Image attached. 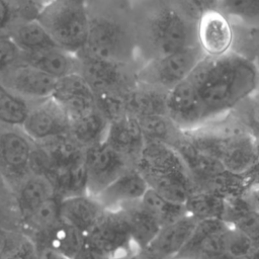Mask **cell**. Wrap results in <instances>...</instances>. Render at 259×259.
I'll list each match as a JSON object with an SVG mask.
<instances>
[{"instance_id": "39", "label": "cell", "mask_w": 259, "mask_h": 259, "mask_svg": "<svg viewBox=\"0 0 259 259\" xmlns=\"http://www.w3.org/2000/svg\"><path fill=\"white\" fill-rule=\"evenodd\" d=\"M24 218L32 229L45 234L60 221V200L55 195L40 203Z\"/></svg>"}, {"instance_id": "47", "label": "cell", "mask_w": 259, "mask_h": 259, "mask_svg": "<svg viewBox=\"0 0 259 259\" xmlns=\"http://www.w3.org/2000/svg\"><path fill=\"white\" fill-rule=\"evenodd\" d=\"M73 259H107L97 251L93 250L89 246H87L84 242L83 247L80 249V251L76 254V256Z\"/></svg>"}, {"instance_id": "51", "label": "cell", "mask_w": 259, "mask_h": 259, "mask_svg": "<svg viewBox=\"0 0 259 259\" xmlns=\"http://www.w3.org/2000/svg\"><path fill=\"white\" fill-rule=\"evenodd\" d=\"M41 259H70V258L49 247H45V249L41 252Z\"/></svg>"}, {"instance_id": "29", "label": "cell", "mask_w": 259, "mask_h": 259, "mask_svg": "<svg viewBox=\"0 0 259 259\" xmlns=\"http://www.w3.org/2000/svg\"><path fill=\"white\" fill-rule=\"evenodd\" d=\"M31 157V147L23 136L12 132L0 136V158L9 169L19 171L26 168Z\"/></svg>"}, {"instance_id": "4", "label": "cell", "mask_w": 259, "mask_h": 259, "mask_svg": "<svg viewBox=\"0 0 259 259\" xmlns=\"http://www.w3.org/2000/svg\"><path fill=\"white\" fill-rule=\"evenodd\" d=\"M134 166L150 188L171 200L184 203L196 190L186 165L172 146L146 144Z\"/></svg>"}, {"instance_id": "49", "label": "cell", "mask_w": 259, "mask_h": 259, "mask_svg": "<svg viewBox=\"0 0 259 259\" xmlns=\"http://www.w3.org/2000/svg\"><path fill=\"white\" fill-rule=\"evenodd\" d=\"M10 245V239L8 234L0 229V259L5 257Z\"/></svg>"}, {"instance_id": "41", "label": "cell", "mask_w": 259, "mask_h": 259, "mask_svg": "<svg viewBox=\"0 0 259 259\" xmlns=\"http://www.w3.org/2000/svg\"><path fill=\"white\" fill-rule=\"evenodd\" d=\"M97 109L109 121L127 114L125 107V93L101 92L94 93Z\"/></svg>"}, {"instance_id": "19", "label": "cell", "mask_w": 259, "mask_h": 259, "mask_svg": "<svg viewBox=\"0 0 259 259\" xmlns=\"http://www.w3.org/2000/svg\"><path fill=\"white\" fill-rule=\"evenodd\" d=\"M186 165L196 189L201 188L210 178L225 170L223 164L215 158L198 150L183 135L173 145Z\"/></svg>"}, {"instance_id": "45", "label": "cell", "mask_w": 259, "mask_h": 259, "mask_svg": "<svg viewBox=\"0 0 259 259\" xmlns=\"http://www.w3.org/2000/svg\"><path fill=\"white\" fill-rule=\"evenodd\" d=\"M14 18L13 10L6 0H0V33H2Z\"/></svg>"}, {"instance_id": "32", "label": "cell", "mask_w": 259, "mask_h": 259, "mask_svg": "<svg viewBox=\"0 0 259 259\" xmlns=\"http://www.w3.org/2000/svg\"><path fill=\"white\" fill-rule=\"evenodd\" d=\"M141 202L161 227L171 224L187 213L184 203L171 200L150 187Z\"/></svg>"}, {"instance_id": "58", "label": "cell", "mask_w": 259, "mask_h": 259, "mask_svg": "<svg viewBox=\"0 0 259 259\" xmlns=\"http://www.w3.org/2000/svg\"><path fill=\"white\" fill-rule=\"evenodd\" d=\"M49 1H51V0H42V2H44V4H45V3H47V2H49Z\"/></svg>"}, {"instance_id": "56", "label": "cell", "mask_w": 259, "mask_h": 259, "mask_svg": "<svg viewBox=\"0 0 259 259\" xmlns=\"http://www.w3.org/2000/svg\"><path fill=\"white\" fill-rule=\"evenodd\" d=\"M170 259H189V258H186V257H181V256H176V257H173V258H170Z\"/></svg>"}, {"instance_id": "24", "label": "cell", "mask_w": 259, "mask_h": 259, "mask_svg": "<svg viewBox=\"0 0 259 259\" xmlns=\"http://www.w3.org/2000/svg\"><path fill=\"white\" fill-rule=\"evenodd\" d=\"M118 209L128 225L137 248L146 249L160 231V224L144 207L141 200L125 204Z\"/></svg>"}, {"instance_id": "16", "label": "cell", "mask_w": 259, "mask_h": 259, "mask_svg": "<svg viewBox=\"0 0 259 259\" xmlns=\"http://www.w3.org/2000/svg\"><path fill=\"white\" fill-rule=\"evenodd\" d=\"M149 186L135 166L128 167L96 197L105 209H118L121 206L141 200Z\"/></svg>"}, {"instance_id": "25", "label": "cell", "mask_w": 259, "mask_h": 259, "mask_svg": "<svg viewBox=\"0 0 259 259\" xmlns=\"http://www.w3.org/2000/svg\"><path fill=\"white\" fill-rule=\"evenodd\" d=\"M55 190L63 197L88 193V174L84 159L68 166L48 170Z\"/></svg>"}, {"instance_id": "59", "label": "cell", "mask_w": 259, "mask_h": 259, "mask_svg": "<svg viewBox=\"0 0 259 259\" xmlns=\"http://www.w3.org/2000/svg\"><path fill=\"white\" fill-rule=\"evenodd\" d=\"M131 1H135V0H131Z\"/></svg>"}, {"instance_id": "42", "label": "cell", "mask_w": 259, "mask_h": 259, "mask_svg": "<svg viewBox=\"0 0 259 259\" xmlns=\"http://www.w3.org/2000/svg\"><path fill=\"white\" fill-rule=\"evenodd\" d=\"M256 246L238 229L229 225L225 237V252L242 259H248Z\"/></svg>"}, {"instance_id": "14", "label": "cell", "mask_w": 259, "mask_h": 259, "mask_svg": "<svg viewBox=\"0 0 259 259\" xmlns=\"http://www.w3.org/2000/svg\"><path fill=\"white\" fill-rule=\"evenodd\" d=\"M167 115L181 131H188L205 122L201 103L187 77L168 92Z\"/></svg>"}, {"instance_id": "36", "label": "cell", "mask_w": 259, "mask_h": 259, "mask_svg": "<svg viewBox=\"0 0 259 259\" xmlns=\"http://www.w3.org/2000/svg\"><path fill=\"white\" fill-rule=\"evenodd\" d=\"M232 24L234 28L232 51L249 59L255 63L259 69V24Z\"/></svg>"}, {"instance_id": "26", "label": "cell", "mask_w": 259, "mask_h": 259, "mask_svg": "<svg viewBox=\"0 0 259 259\" xmlns=\"http://www.w3.org/2000/svg\"><path fill=\"white\" fill-rule=\"evenodd\" d=\"M44 147V157L48 170L55 167L68 166L84 159L83 148L72 136L61 135L48 139Z\"/></svg>"}, {"instance_id": "31", "label": "cell", "mask_w": 259, "mask_h": 259, "mask_svg": "<svg viewBox=\"0 0 259 259\" xmlns=\"http://www.w3.org/2000/svg\"><path fill=\"white\" fill-rule=\"evenodd\" d=\"M186 212L195 220L224 218L226 199L205 189L194 190L184 202Z\"/></svg>"}, {"instance_id": "23", "label": "cell", "mask_w": 259, "mask_h": 259, "mask_svg": "<svg viewBox=\"0 0 259 259\" xmlns=\"http://www.w3.org/2000/svg\"><path fill=\"white\" fill-rule=\"evenodd\" d=\"M3 32L21 52H35L57 47L37 18H13Z\"/></svg>"}, {"instance_id": "8", "label": "cell", "mask_w": 259, "mask_h": 259, "mask_svg": "<svg viewBox=\"0 0 259 259\" xmlns=\"http://www.w3.org/2000/svg\"><path fill=\"white\" fill-rule=\"evenodd\" d=\"M85 244L107 259L123 258L137 250L128 225L119 209H105L85 234Z\"/></svg>"}, {"instance_id": "54", "label": "cell", "mask_w": 259, "mask_h": 259, "mask_svg": "<svg viewBox=\"0 0 259 259\" xmlns=\"http://www.w3.org/2000/svg\"><path fill=\"white\" fill-rule=\"evenodd\" d=\"M255 151H256V157H257V162L259 167V136L255 137Z\"/></svg>"}, {"instance_id": "44", "label": "cell", "mask_w": 259, "mask_h": 259, "mask_svg": "<svg viewBox=\"0 0 259 259\" xmlns=\"http://www.w3.org/2000/svg\"><path fill=\"white\" fill-rule=\"evenodd\" d=\"M14 14V18L32 19L36 18L44 2L42 0H6Z\"/></svg>"}, {"instance_id": "6", "label": "cell", "mask_w": 259, "mask_h": 259, "mask_svg": "<svg viewBox=\"0 0 259 259\" xmlns=\"http://www.w3.org/2000/svg\"><path fill=\"white\" fill-rule=\"evenodd\" d=\"M206 57L198 45L143 63L137 73L138 83L170 91L183 81Z\"/></svg>"}, {"instance_id": "50", "label": "cell", "mask_w": 259, "mask_h": 259, "mask_svg": "<svg viewBox=\"0 0 259 259\" xmlns=\"http://www.w3.org/2000/svg\"><path fill=\"white\" fill-rule=\"evenodd\" d=\"M194 259H242V258L235 257L227 252H219V253H212V254L198 255Z\"/></svg>"}, {"instance_id": "27", "label": "cell", "mask_w": 259, "mask_h": 259, "mask_svg": "<svg viewBox=\"0 0 259 259\" xmlns=\"http://www.w3.org/2000/svg\"><path fill=\"white\" fill-rule=\"evenodd\" d=\"M108 120L96 108L80 117L70 120L69 133L83 148L102 142Z\"/></svg>"}, {"instance_id": "53", "label": "cell", "mask_w": 259, "mask_h": 259, "mask_svg": "<svg viewBox=\"0 0 259 259\" xmlns=\"http://www.w3.org/2000/svg\"><path fill=\"white\" fill-rule=\"evenodd\" d=\"M2 259H28V258L23 253H15V254H12L9 256H5Z\"/></svg>"}, {"instance_id": "5", "label": "cell", "mask_w": 259, "mask_h": 259, "mask_svg": "<svg viewBox=\"0 0 259 259\" xmlns=\"http://www.w3.org/2000/svg\"><path fill=\"white\" fill-rule=\"evenodd\" d=\"M57 47L77 55L85 46L88 34L86 3L79 0H51L37 15Z\"/></svg>"}, {"instance_id": "3", "label": "cell", "mask_w": 259, "mask_h": 259, "mask_svg": "<svg viewBox=\"0 0 259 259\" xmlns=\"http://www.w3.org/2000/svg\"><path fill=\"white\" fill-rule=\"evenodd\" d=\"M88 34L79 53L126 62L140 63L131 0H89ZM141 64V63H140Z\"/></svg>"}, {"instance_id": "34", "label": "cell", "mask_w": 259, "mask_h": 259, "mask_svg": "<svg viewBox=\"0 0 259 259\" xmlns=\"http://www.w3.org/2000/svg\"><path fill=\"white\" fill-rule=\"evenodd\" d=\"M30 102L0 82V121L9 125H22Z\"/></svg>"}, {"instance_id": "20", "label": "cell", "mask_w": 259, "mask_h": 259, "mask_svg": "<svg viewBox=\"0 0 259 259\" xmlns=\"http://www.w3.org/2000/svg\"><path fill=\"white\" fill-rule=\"evenodd\" d=\"M20 62L32 66L55 79L78 72L77 56L59 47L35 52H21Z\"/></svg>"}, {"instance_id": "2", "label": "cell", "mask_w": 259, "mask_h": 259, "mask_svg": "<svg viewBox=\"0 0 259 259\" xmlns=\"http://www.w3.org/2000/svg\"><path fill=\"white\" fill-rule=\"evenodd\" d=\"M187 79L207 121L232 110L259 86V69L249 59L230 51L218 57H204Z\"/></svg>"}, {"instance_id": "43", "label": "cell", "mask_w": 259, "mask_h": 259, "mask_svg": "<svg viewBox=\"0 0 259 259\" xmlns=\"http://www.w3.org/2000/svg\"><path fill=\"white\" fill-rule=\"evenodd\" d=\"M21 51L4 32L0 33V74L20 62Z\"/></svg>"}, {"instance_id": "52", "label": "cell", "mask_w": 259, "mask_h": 259, "mask_svg": "<svg viewBox=\"0 0 259 259\" xmlns=\"http://www.w3.org/2000/svg\"><path fill=\"white\" fill-rule=\"evenodd\" d=\"M125 259H157L153 254H151L147 249L137 250L131 255L126 256Z\"/></svg>"}, {"instance_id": "21", "label": "cell", "mask_w": 259, "mask_h": 259, "mask_svg": "<svg viewBox=\"0 0 259 259\" xmlns=\"http://www.w3.org/2000/svg\"><path fill=\"white\" fill-rule=\"evenodd\" d=\"M220 162L230 172L248 175L258 166L255 137L247 133L227 140Z\"/></svg>"}, {"instance_id": "37", "label": "cell", "mask_w": 259, "mask_h": 259, "mask_svg": "<svg viewBox=\"0 0 259 259\" xmlns=\"http://www.w3.org/2000/svg\"><path fill=\"white\" fill-rule=\"evenodd\" d=\"M228 226L229 224H227L222 219H205L197 221L187 243L185 244L178 256L192 259L198 247L207 238L226 229Z\"/></svg>"}, {"instance_id": "13", "label": "cell", "mask_w": 259, "mask_h": 259, "mask_svg": "<svg viewBox=\"0 0 259 259\" xmlns=\"http://www.w3.org/2000/svg\"><path fill=\"white\" fill-rule=\"evenodd\" d=\"M52 97L64 108L69 122L97 108L92 88L78 72L57 79Z\"/></svg>"}, {"instance_id": "22", "label": "cell", "mask_w": 259, "mask_h": 259, "mask_svg": "<svg viewBox=\"0 0 259 259\" xmlns=\"http://www.w3.org/2000/svg\"><path fill=\"white\" fill-rule=\"evenodd\" d=\"M167 97L168 91L137 83L125 92L126 112L136 117L167 114Z\"/></svg>"}, {"instance_id": "9", "label": "cell", "mask_w": 259, "mask_h": 259, "mask_svg": "<svg viewBox=\"0 0 259 259\" xmlns=\"http://www.w3.org/2000/svg\"><path fill=\"white\" fill-rule=\"evenodd\" d=\"M88 193L96 196L128 167L134 166L104 141L85 148Z\"/></svg>"}, {"instance_id": "35", "label": "cell", "mask_w": 259, "mask_h": 259, "mask_svg": "<svg viewBox=\"0 0 259 259\" xmlns=\"http://www.w3.org/2000/svg\"><path fill=\"white\" fill-rule=\"evenodd\" d=\"M215 9L224 13L232 23L259 24V0H218Z\"/></svg>"}, {"instance_id": "57", "label": "cell", "mask_w": 259, "mask_h": 259, "mask_svg": "<svg viewBox=\"0 0 259 259\" xmlns=\"http://www.w3.org/2000/svg\"><path fill=\"white\" fill-rule=\"evenodd\" d=\"M79 1H81V2H84V3H87L89 0H79Z\"/></svg>"}, {"instance_id": "7", "label": "cell", "mask_w": 259, "mask_h": 259, "mask_svg": "<svg viewBox=\"0 0 259 259\" xmlns=\"http://www.w3.org/2000/svg\"><path fill=\"white\" fill-rule=\"evenodd\" d=\"M78 73L94 93H125L137 83L140 63H126L78 53Z\"/></svg>"}, {"instance_id": "38", "label": "cell", "mask_w": 259, "mask_h": 259, "mask_svg": "<svg viewBox=\"0 0 259 259\" xmlns=\"http://www.w3.org/2000/svg\"><path fill=\"white\" fill-rule=\"evenodd\" d=\"M226 219L227 224L247 236L256 248L259 247V210L254 209L248 202L238 210L229 213Z\"/></svg>"}, {"instance_id": "18", "label": "cell", "mask_w": 259, "mask_h": 259, "mask_svg": "<svg viewBox=\"0 0 259 259\" xmlns=\"http://www.w3.org/2000/svg\"><path fill=\"white\" fill-rule=\"evenodd\" d=\"M96 196L89 193L63 197L60 200V220L85 234L104 212Z\"/></svg>"}, {"instance_id": "33", "label": "cell", "mask_w": 259, "mask_h": 259, "mask_svg": "<svg viewBox=\"0 0 259 259\" xmlns=\"http://www.w3.org/2000/svg\"><path fill=\"white\" fill-rule=\"evenodd\" d=\"M55 187L49 177L34 176L25 181L19 194V203L23 215H27L40 203L55 196Z\"/></svg>"}, {"instance_id": "46", "label": "cell", "mask_w": 259, "mask_h": 259, "mask_svg": "<svg viewBox=\"0 0 259 259\" xmlns=\"http://www.w3.org/2000/svg\"><path fill=\"white\" fill-rule=\"evenodd\" d=\"M244 196L254 209L259 210V182L252 183Z\"/></svg>"}, {"instance_id": "10", "label": "cell", "mask_w": 259, "mask_h": 259, "mask_svg": "<svg viewBox=\"0 0 259 259\" xmlns=\"http://www.w3.org/2000/svg\"><path fill=\"white\" fill-rule=\"evenodd\" d=\"M22 127L31 139L46 141L67 134L70 122L64 108L51 96L30 102Z\"/></svg>"}, {"instance_id": "17", "label": "cell", "mask_w": 259, "mask_h": 259, "mask_svg": "<svg viewBox=\"0 0 259 259\" xmlns=\"http://www.w3.org/2000/svg\"><path fill=\"white\" fill-rule=\"evenodd\" d=\"M197 220L186 213L177 221L161 227L146 248L157 259H170L179 255L187 243Z\"/></svg>"}, {"instance_id": "28", "label": "cell", "mask_w": 259, "mask_h": 259, "mask_svg": "<svg viewBox=\"0 0 259 259\" xmlns=\"http://www.w3.org/2000/svg\"><path fill=\"white\" fill-rule=\"evenodd\" d=\"M47 246L73 259L83 247L85 237L75 227L62 222L61 220L48 232L45 233Z\"/></svg>"}, {"instance_id": "30", "label": "cell", "mask_w": 259, "mask_h": 259, "mask_svg": "<svg viewBox=\"0 0 259 259\" xmlns=\"http://www.w3.org/2000/svg\"><path fill=\"white\" fill-rule=\"evenodd\" d=\"M146 144L160 143L172 146L182 136V131L167 114L138 117Z\"/></svg>"}, {"instance_id": "12", "label": "cell", "mask_w": 259, "mask_h": 259, "mask_svg": "<svg viewBox=\"0 0 259 259\" xmlns=\"http://www.w3.org/2000/svg\"><path fill=\"white\" fill-rule=\"evenodd\" d=\"M56 81L45 72L21 62L0 74L1 83L29 102L51 97Z\"/></svg>"}, {"instance_id": "15", "label": "cell", "mask_w": 259, "mask_h": 259, "mask_svg": "<svg viewBox=\"0 0 259 259\" xmlns=\"http://www.w3.org/2000/svg\"><path fill=\"white\" fill-rule=\"evenodd\" d=\"M103 141L133 165L146 145L139 119L132 114L109 121Z\"/></svg>"}, {"instance_id": "55", "label": "cell", "mask_w": 259, "mask_h": 259, "mask_svg": "<svg viewBox=\"0 0 259 259\" xmlns=\"http://www.w3.org/2000/svg\"><path fill=\"white\" fill-rule=\"evenodd\" d=\"M249 259H259V247H257L253 253L251 254V256L249 257Z\"/></svg>"}, {"instance_id": "11", "label": "cell", "mask_w": 259, "mask_h": 259, "mask_svg": "<svg viewBox=\"0 0 259 259\" xmlns=\"http://www.w3.org/2000/svg\"><path fill=\"white\" fill-rule=\"evenodd\" d=\"M197 45L207 57H218L232 51L234 28L232 21L215 8L201 12L196 26Z\"/></svg>"}, {"instance_id": "48", "label": "cell", "mask_w": 259, "mask_h": 259, "mask_svg": "<svg viewBox=\"0 0 259 259\" xmlns=\"http://www.w3.org/2000/svg\"><path fill=\"white\" fill-rule=\"evenodd\" d=\"M190 4H192L201 14L204 10L215 8L218 0H187Z\"/></svg>"}, {"instance_id": "1", "label": "cell", "mask_w": 259, "mask_h": 259, "mask_svg": "<svg viewBox=\"0 0 259 259\" xmlns=\"http://www.w3.org/2000/svg\"><path fill=\"white\" fill-rule=\"evenodd\" d=\"M132 10L141 65L197 45L200 12L187 0H135Z\"/></svg>"}, {"instance_id": "40", "label": "cell", "mask_w": 259, "mask_h": 259, "mask_svg": "<svg viewBox=\"0 0 259 259\" xmlns=\"http://www.w3.org/2000/svg\"><path fill=\"white\" fill-rule=\"evenodd\" d=\"M254 136H259V97L252 92L231 110Z\"/></svg>"}]
</instances>
